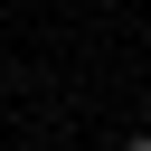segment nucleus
<instances>
[{"label": "nucleus", "instance_id": "f257e3e1", "mask_svg": "<svg viewBox=\"0 0 151 151\" xmlns=\"http://www.w3.org/2000/svg\"><path fill=\"white\" fill-rule=\"evenodd\" d=\"M123 151H151V132H132V142H123Z\"/></svg>", "mask_w": 151, "mask_h": 151}]
</instances>
